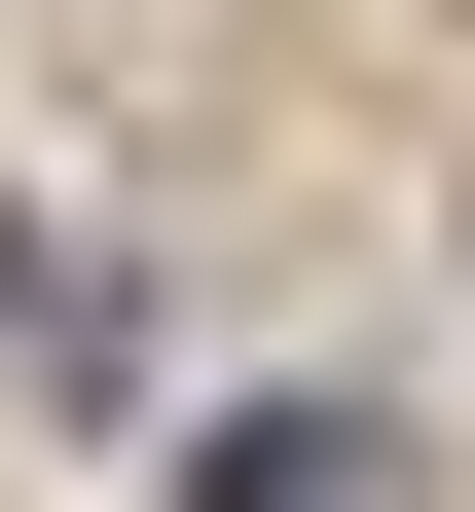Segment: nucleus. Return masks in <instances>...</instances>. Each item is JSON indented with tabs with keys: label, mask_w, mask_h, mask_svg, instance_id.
<instances>
[{
	"label": "nucleus",
	"mask_w": 475,
	"mask_h": 512,
	"mask_svg": "<svg viewBox=\"0 0 475 512\" xmlns=\"http://www.w3.org/2000/svg\"><path fill=\"white\" fill-rule=\"evenodd\" d=\"M220 512H402V439H366V403H256V439H220Z\"/></svg>",
	"instance_id": "1"
}]
</instances>
